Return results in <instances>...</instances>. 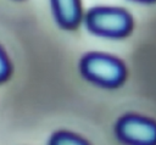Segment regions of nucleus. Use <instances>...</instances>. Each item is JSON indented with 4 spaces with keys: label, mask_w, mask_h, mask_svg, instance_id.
<instances>
[{
    "label": "nucleus",
    "mask_w": 156,
    "mask_h": 145,
    "mask_svg": "<svg viewBox=\"0 0 156 145\" xmlns=\"http://www.w3.org/2000/svg\"><path fill=\"white\" fill-rule=\"evenodd\" d=\"M49 145H89L82 138L69 132H57L50 138Z\"/></svg>",
    "instance_id": "5"
},
{
    "label": "nucleus",
    "mask_w": 156,
    "mask_h": 145,
    "mask_svg": "<svg viewBox=\"0 0 156 145\" xmlns=\"http://www.w3.org/2000/svg\"><path fill=\"white\" fill-rule=\"evenodd\" d=\"M87 27L95 34L118 38L126 35L132 28L129 15L119 9L95 7L90 10L85 18Z\"/></svg>",
    "instance_id": "2"
},
{
    "label": "nucleus",
    "mask_w": 156,
    "mask_h": 145,
    "mask_svg": "<svg viewBox=\"0 0 156 145\" xmlns=\"http://www.w3.org/2000/svg\"><path fill=\"white\" fill-rule=\"evenodd\" d=\"M116 134L127 145H156V122L138 115H126L117 122Z\"/></svg>",
    "instance_id": "3"
},
{
    "label": "nucleus",
    "mask_w": 156,
    "mask_h": 145,
    "mask_svg": "<svg viewBox=\"0 0 156 145\" xmlns=\"http://www.w3.org/2000/svg\"><path fill=\"white\" fill-rule=\"evenodd\" d=\"M10 74V65L7 61V57L5 56L4 51L0 48V83L4 82Z\"/></svg>",
    "instance_id": "6"
},
{
    "label": "nucleus",
    "mask_w": 156,
    "mask_h": 145,
    "mask_svg": "<svg viewBox=\"0 0 156 145\" xmlns=\"http://www.w3.org/2000/svg\"><path fill=\"white\" fill-rule=\"evenodd\" d=\"M80 72L90 82L105 87L115 88L126 77V68L121 61L104 54H88L80 61Z\"/></svg>",
    "instance_id": "1"
},
{
    "label": "nucleus",
    "mask_w": 156,
    "mask_h": 145,
    "mask_svg": "<svg viewBox=\"0 0 156 145\" xmlns=\"http://www.w3.org/2000/svg\"><path fill=\"white\" fill-rule=\"evenodd\" d=\"M57 22L65 28H73L80 18L79 0H51Z\"/></svg>",
    "instance_id": "4"
},
{
    "label": "nucleus",
    "mask_w": 156,
    "mask_h": 145,
    "mask_svg": "<svg viewBox=\"0 0 156 145\" xmlns=\"http://www.w3.org/2000/svg\"><path fill=\"white\" fill-rule=\"evenodd\" d=\"M139 1H152V0H139Z\"/></svg>",
    "instance_id": "7"
}]
</instances>
